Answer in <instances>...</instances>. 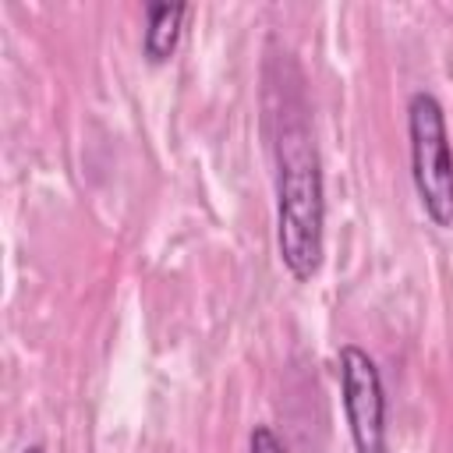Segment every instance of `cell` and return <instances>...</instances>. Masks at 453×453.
I'll return each mask as SVG.
<instances>
[{
  "mask_svg": "<svg viewBox=\"0 0 453 453\" xmlns=\"http://www.w3.org/2000/svg\"><path fill=\"white\" fill-rule=\"evenodd\" d=\"M276 248L283 269L308 283L322 269L326 251V184L315 134L304 120V110H290L283 99V113H276Z\"/></svg>",
  "mask_w": 453,
  "mask_h": 453,
  "instance_id": "6da1fadb",
  "label": "cell"
},
{
  "mask_svg": "<svg viewBox=\"0 0 453 453\" xmlns=\"http://www.w3.org/2000/svg\"><path fill=\"white\" fill-rule=\"evenodd\" d=\"M407 142H411V180L425 216L449 230L453 226V142L442 103L432 92L407 99Z\"/></svg>",
  "mask_w": 453,
  "mask_h": 453,
  "instance_id": "7a4b0ae2",
  "label": "cell"
},
{
  "mask_svg": "<svg viewBox=\"0 0 453 453\" xmlns=\"http://www.w3.org/2000/svg\"><path fill=\"white\" fill-rule=\"evenodd\" d=\"M340 403L347 414L354 453H389L386 449V389L379 365L357 343H343L336 354Z\"/></svg>",
  "mask_w": 453,
  "mask_h": 453,
  "instance_id": "3957f363",
  "label": "cell"
},
{
  "mask_svg": "<svg viewBox=\"0 0 453 453\" xmlns=\"http://www.w3.org/2000/svg\"><path fill=\"white\" fill-rule=\"evenodd\" d=\"M188 18V4H149L145 7V32H142V57L149 64H166L180 42Z\"/></svg>",
  "mask_w": 453,
  "mask_h": 453,
  "instance_id": "277c9868",
  "label": "cell"
},
{
  "mask_svg": "<svg viewBox=\"0 0 453 453\" xmlns=\"http://www.w3.org/2000/svg\"><path fill=\"white\" fill-rule=\"evenodd\" d=\"M248 453H287V446L269 425H255L251 439H248Z\"/></svg>",
  "mask_w": 453,
  "mask_h": 453,
  "instance_id": "5b68a950",
  "label": "cell"
},
{
  "mask_svg": "<svg viewBox=\"0 0 453 453\" xmlns=\"http://www.w3.org/2000/svg\"><path fill=\"white\" fill-rule=\"evenodd\" d=\"M21 453H46V449H42V446H25Z\"/></svg>",
  "mask_w": 453,
  "mask_h": 453,
  "instance_id": "8992f818",
  "label": "cell"
}]
</instances>
